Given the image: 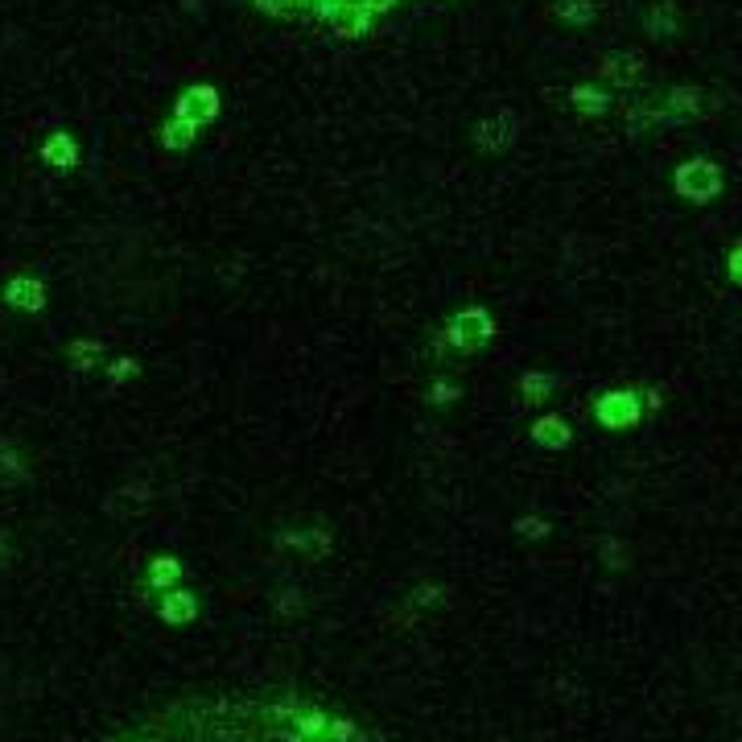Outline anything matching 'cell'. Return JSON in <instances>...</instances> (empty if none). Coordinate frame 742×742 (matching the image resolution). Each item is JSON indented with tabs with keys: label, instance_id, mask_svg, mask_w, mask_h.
Returning <instances> with one entry per match:
<instances>
[{
	"label": "cell",
	"instance_id": "obj_1",
	"mask_svg": "<svg viewBox=\"0 0 742 742\" xmlns=\"http://www.w3.org/2000/svg\"><path fill=\"white\" fill-rule=\"evenodd\" d=\"M273 13H306V17H347L355 9H384L392 0H260Z\"/></svg>",
	"mask_w": 742,
	"mask_h": 742
},
{
	"label": "cell",
	"instance_id": "obj_2",
	"mask_svg": "<svg viewBox=\"0 0 742 742\" xmlns=\"http://www.w3.org/2000/svg\"><path fill=\"white\" fill-rule=\"evenodd\" d=\"M718 186H722L718 165L705 161V157H697V161H689L677 170V190L689 194V198H710V194H718Z\"/></svg>",
	"mask_w": 742,
	"mask_h": 742
},
{
	"label": "cell",
	"instance_id": "obj_3",
	"mask_svg": "<svg viewBox=\"0 0 742 742\" xmlns=\"http://www.w3.org/2000/svg\"><path fill=\"white\" fill-rule=\"evenodd\" d=\"M606 75H611L615 83H623V87L639 83V75H644V54H635V50L615 54L611 62H606Z\"/></svg>",
	"mask_w": 742,
	"mask_h": 742
},
{
	"label": "cell",
	"instance_id": "obj_4",
	"mask_svg": "<svg viewBox=\"0 0 742 742\" xmlns=\"http://www.w3.org/2000/svg\"><path fill=\"white\" fill-rule=\"evenodd\" d=\"M730 273H734V281H742V248L730 256Z\"/></svg>",
	"mask_w": 742,
	"mask_h": 742
}]
</instances>
